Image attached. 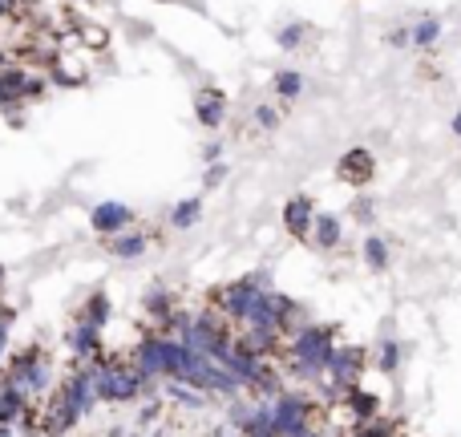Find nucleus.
<instances>
[{
    "label": "nucleus",
    "instance_id": "f257e3e1",
    "mask_svg": "<svg viewBox=\"0 0 461 437\" xmlns=\"http://www.w3.org/2000/svg\"><path fill=\"white\" fill-rule=\"evenodd\" d=\"M93 385H98V401H110V405H126V401H138L146 381L138 376V369L130 365V356H105L93 372Z\"/></svg>",
    "mask_w": 461,
    "mask_h": 437
},
{
    "label": "nucleus",
    "instance_id": "f03ea898",
    "mask_svg": "<svg viewBox=\"0 0 461 437\" xmlns=\"http://www.w3.org/2000/svg\"><path fill=\"white\" fill-rule=\"evenodd\" d=\"M4 376L13 385H20L29 397H49L53 393V360L41 344H29V348L8 356V372Z\"/></svg>",
    "mask_w": 461,
    "mask_h": 437
},
{
    "label": "nucleus",
    "instance_id": "7ed1b4c3",
    "mask_svg": "<svg viewBox=\"0 0 461 437\" xmlns=\"http://www.w3.org/2000/svg\"><path fill=\"white\" fill-rule=\"evenodd\" d=\"M332 353H336V328H332V324H299L296 332L283 336V356L316 360V365L328 369Z\"/></svg>",
    "mask_w": 461,
    "mask_h": 437
},
{
    "label": "nucleus",
    "instance_id": "20e7f679",
    "mask_svg": "<svg viewBox=\"0 0 461 437\" xmlns=\"http://www.w3.org/2000/svg\"><path fill=\"white\" fill-rule=\"evenodd\" d=\"M259 291H267V288H259L251 275H243V279H235V284H223V288H214V291H211V308H219V312H223L230 324H243Z\"/></svg>",
    "mask_w": 461,
    "mask_h": 437
},
{
    "label": "nucleus",
    "instance_id": "39448f33",
    "mask_svg": "<svg viewBox=\"0 0 461 437\" xmlns=\"http://www.w3.org/2000/svg\"><path fill=\"white\" fill-rule=\"evenodd\" d=\"M368 369V353H364L361 344H336V353L328 360V372H324V381L332 388H340L344 393L348 385H361V372Z\"/></svg>",
    "mask_w": 461,
    "mask_h": 437
},
{
    "label": "nucleus",
    "instance_id": "423d86ee",
    "mask_svg": "<svg viewBox=\"0 0 461 437\" xmlns=\"http://www.w3.org/2000/svg\"><path fill=\"white\" fill-rule=\"evenodd\" d=\"M65 348L77 360H105V340H101V328L77 316V324L65 332Z\"/></svg>",
    "mask_w": 461,
    "mask_h": 437
},
{
    "label": "nucleus",
    "instance_id": "0eeeda50",
    "mask_svg": "<svg viewBox=\"0 0 461 437\" xmlns=\"http://www.w3.org/2000/svg\"><path fill=\"white\" fill-rule=\"evenodd\" d=\"M89 223H93V231L98 235H117V231H126V227L134 223V210L126 207V203H98L93 207V215H89Z\"/></svg>",
    "mask_w": 461,
    "mask_h": 437
},
{
    "label": "nucleus",
    "instance_id": "6e6552de",
    "mask_svg": "<svg viewBox=\"0 0 461 437\" xmlns=\"http://www.w3.org/2000/svg\"><path fill=\"white\" fill-rule=\"evenodd\" d=\"M195 113H198V126H207V129L223 126L227 122V97H223V89H198Z\"/></svg>",
    "mask_w": 461,
    "mask_h": 437
},
{
    "label": "nucleus",
    "instance_id": "1a4fd4ad",
    "mask_svg": "<svg viewBox=\"0 0 461 437\" xmlns=\"http://www.w3.org/2000/svg\"><path fill=\"white\" fill-rule=\"evenodd\" d=\"M312 223H316V203L312 198L299 194V198H292V203L283 207V227H287L296 239H308V235H312Z\"/></svg>",
    "mask_w": 461,
    "mask_h": 437
},
{
    "label": "nucleus",
    "instance_id": "9d476101",
    "mask_svg": "<svg viewBox=\"0 0 461 437\" xmlns=\"http://www.w3.org/2000/svg\"><path fill=\"white\" fill-rule=\"evenodd\" d=\"M340 401L348 405V413H352L356 421H372L380 413V397L377 393H364L361 385H348L344 393H340Z\"/></svg>",
    "mask_w": 461,
    "mask_h": 437
},
{
    "label": "nucleus",
    "instance_id": "9b49d317",
    "mask_svg": "<svg viewBox=\"0 0 461 437\" xmlns=\"http://www.w3.org/2000/svg\"><path fill=\"white\" fill-rule=\"evenodd\" d=\"M308 239H312L320 251H336V247H340V239H344V227H340V219H336V215H316L312 235H308Z\"/></svg>",
    "mask_w": 461,
    "mask_h": 437
},
{
    "label": "nucleus",
    "instance_id": "f8f14e48",
    "mask_svg": "<svg viewBox=\"0 0 461 437\" xmlns=\"http://www.w3.org/2000/svg\"><path fill=\"white\" fill-rule=\"evenodd\" d=\"M150 247V235H142V231H117V235H110V255L117 259H138L142 251Z\"/></svg>",
    "mask_w": 461,
    "mask_h": 437
},
{
    "label": "nucleus",
    "instance_id": "ddd939ff",
    "mask_svg": "<svg viewBox=\"0 0 461 437\" xmlns=\"http://www.w3.org/2000/svg\"><path fill=\"white\" fill-rule=\"evenodd\" d=\"M336 170H340L344 182H368V178H372V154H368V150H348Z\"/></svg>",
    "mask_w": 461,
    "mask_h": 437
},
{
    "label": "nucleus",
    "instance_id": "4468645a",
    "mask_svg": "<svg viewBox=\"0 0 461 437\" xmlns=\"http://www.w3.org/2000/svg\"><path fill=\"white\" fill-rule=\"evenodd\" d=\"M77 316H82V320H89V324H98V328H105V324H110V316H114V304H110V296H105V291H93Z\"/></svg>",
    "mask_w": 461,
    "mask_h": 437
},
{
    "label": "nucleus",
    "instance_id": "2eb2a0df",
    "mask_svg": "<svg viewBox=\"0 0 461 437\" xmlns=\"http://www.w3.org/2000/svg\"><path fill=\"white\" fill-rule=\"evenodd\" d=\"M372 369L377 372H384V376H393L396 369H401V344H396V340H380L377 344V356H372Z\"/></svg>",
    "mask_w": 461,
    "mask_h": 437
},
{
    "label": "nucleus",
    "instance_id": "dca6fc26",
    "mask_svg": "<svg viewBox=\"0 0 461 437\" xmlns=\"http://www.w3.org/2000/svg\"><path fill=\"white\" fill-rule=\"evenodd\" d=\"M361 255H364V263H368L372 272H384V267H389V243L380 239V235H364Z\"/></svg>",
    "mask_w": 461,
    "mask_h": 437
},
{
    "label": "nucleus",
    "instance_id": "f3484780",
    "mask_svg": "<svg viewBox=\"0 0 461 437\" xmlns=\"http://www.w3.org/2000/svg\"><path fill=\"white\" fill-rule=\"evenodd\" d=\"M198 215H202V203H198V198H182L178 207L170 210V227H174V231H186V227L198 223Z\"/></svg>",
    "mask_w": 461,
    "mask_h": 437
},
{
    "label": "nucleus",
    "instance_id": "a211bd4d",
    "mask_svg": "<svg viewBox=\"0 0 461 437\" xmlns=\"http://www.w3.org/2000/svg\"><path fill=\"white\" fill-rule=\"evenodd\" d=\"M299 89H304V77H299L296 69H280V73H275V94H280L283 101L299 97Z\"/></svg>",
    "mask_w": 461,
    "mask_h": 437
},
{
    "label": "nucleus",
    "instance_id": "6ab92c4d",
    "mask_svg": "<svg viewBox=\"0 0 461 437\" xmlns=\"http://www.w3.org/2000/svg\"><path fill=\"white\" fill-rule=\"evenodd\" d=\"M437 37H441V25L429 16V20H421V25H413V45H421V49H429V45H437Z\"/></svg>",
    "mask_w": 461,
    "mask_h": 437
},
{
    "label": "nucleus",
    "instance_id": "aec40b11",
    "mask_svg": "<svg viewBox=\"0 0 461 437\" xmlns=\"http://www.w3.org/2000/svg\"><path fill=\"white\" fill-rule=\"evenodd\" d=\"M304 25H287V29H280V49H296V45H304Z\"/></svg>",
    "mask_w": 461,
    "mask_h": 437
},
{
    "label": "nucleus",
    "instance_id": "412c9836",
    "mask_svg": "<svg viewBox=\"0 0 461 437\" xmlns=\"http://www.w3.org/2000/svg\"><path fill=\"white\" fill-rule=\"evenodd\" d=\"M77 41H85V45H105V41H110V32L105 29H93V25H82V32H77Z\"/></svg>",
    "mask_w": 461,
    "mask_h": 437
},
{
    "label": "nucleus",
    "instance_id": "4be33fe9",
    "mask_svg": "<svg viewBox=\"0 0 461 437\" xmlns=\"http://www.w3.org/2000/svg\"><path fill=\"white\" fill-rule=\"evenodd\" d=\"M255 122L267 126V129H275V126H280V113L271 110V106H259V110H255Z\"/></svg>",
    "mask_w": 461,
    "mask_h": 437
},
{
    "label": "nucleus",
    "instance_id": "5701e85b",
    "mask_svg": "<svg viewBox=\"0 0 461 437\" xmlns=\"http://www.w3.org/2000/svg\"><path fill=\"white\" fill-rule=\"evenodd\" d=\"M8 328H13V308L0 312V356H4V348H8Z\"/></svg>",
    "mask_w": 461,
    "mask_h": 437
},
{
    "label": "nucleus",
    "instance_id": "b1692460",
    "mask_svg": "<svg viewBox=\"0 0 461 437\" xmlns=\"http://www.w3.org/2000/svg\"><path fill=\"white\" fill-rule=\"evenodd\" d=\"M352 215H356V223H372V215H377V210H372L368 198H361V203H352Z\"/></svg>",
    "mask_w": 461,
    "mask_h": 437
},
{
    "label": "nucleus",
    "instance_id": "393cba45",
    "mask_svg": "<svg viewBox=\"0 0 461 437\" xmlns=\"http://www.w3.org/2000/svg\"><path fill=\"white\" fill-rule=\"evenodd\" d=\"M223 178H227V166H223V162H214L211 170H207V186H219Z\"/></svg>",
    "mask_w": 461,
    "mask_h": 437
},
{
    "label": "nucleus",
    "instance_id": "a878e982",
    "mask_svg": "<svg viewBox=\"0 0 461 437\" xmlns=\"http://www.w3.org/2000/svg\"><path fill=\"white\" fill-rule=\"evenodd\" d=\"M389 41H393L396 49H401V45H413V29H396V32H389Z\"/></svg>",
    "mask_w": 461,
    "mask_h": 437
},
{
    "label": "nucleus",
    "instance_id": "bb28decb",
    "mask_svg": "<svg viewBox=\"0 0 461 437\" xmlns=\"http://www.w3.org/2000/svg\"><path fill=\"white\" fill-rule=\"evenodd\" d=\"M154 417H158V401H154V405H146V409H142V421H154Z\"/></svg>",
    "mask_w": 461,
    "mask_h": 437
},
{
    "label": "nucleus",
    "instance_id": "cd10ccee",
    "mask_svg": "<svg viewBox=\"0 0 461 437\" xmlns=\"http://www.w3.org/2000/svg\"><path fill=\"white\" fill-rule=\"evenodd\" d=\"M8 106H17V101L8 97V89H4V85H0V110H8Z\"/></svg>",
    "mask_w": 461,
    "mask_h": 437
},
{
    "label": "nucleus",
    "instance_id": "c85d7f7f",
    "mask_svg": "<svg viewBox=\"0 0 461 437\" xmlns=\"http://www.w3.org/2000/svg\"><path fill=\"white\" fill-rule=\"evenodd\" d=\"M453 129H457V134H461V118H453Z\"/></svg>",
    "mask_w": 461,
    "mask_h": 437
},
{
    "label": "nucleus",
    "instance_id": "c756f323",
    "mask_svg": "<svg viewBox=\"0 0 461 437\" xmlns=\"http://www.w3.org/2000/svg\"><path fill=\"white\" fill-rule=\"evenodd\" d=\"M0 288H4V267H0Z\"/></svg>",
    "mask_w": 461,
    "mask_h": 437
}]
</instances>
